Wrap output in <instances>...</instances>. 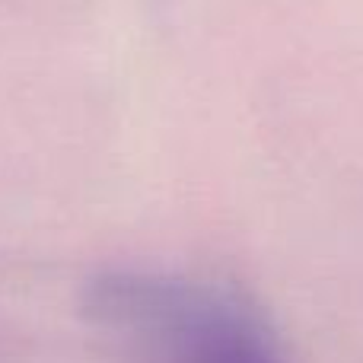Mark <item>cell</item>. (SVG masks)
I'll use <instances>...</instances> for the list:
<instances>
[{
    "label": "cell",
    "instance_id": "1",
    "mask_svg": "<svg viewBox=\"0 0 363 363\" xmlns=\"http://www.w3.org/2000/svg\"><path fill=\"white\" fill-rule=\"evenodd\" d=\"M83 315L121 363H284L249 303L191 277L102 271L86 287Z\"/></svg>",
    "mask_w": 363,
    "mask_h": 363
}]
</instances>
